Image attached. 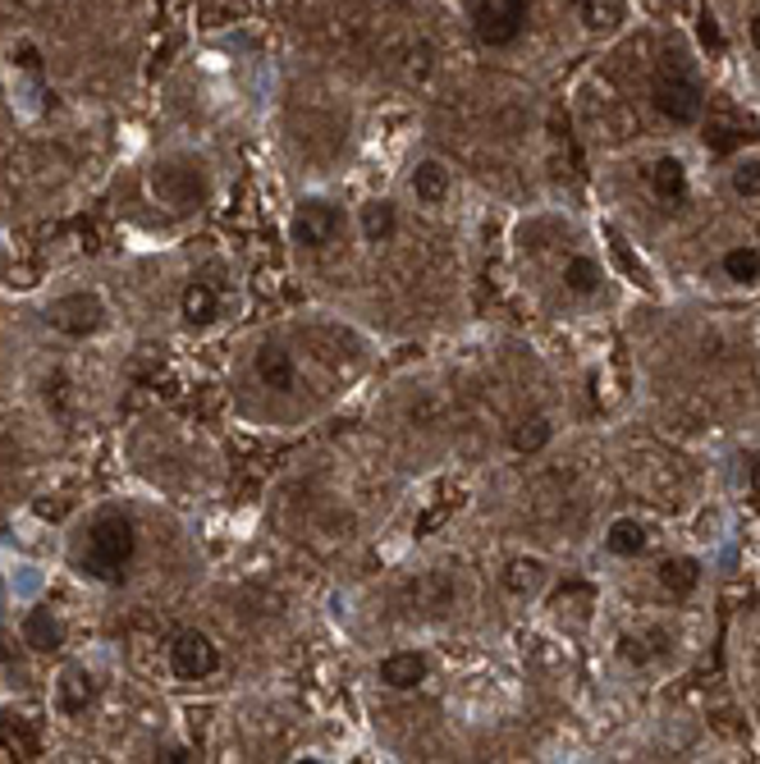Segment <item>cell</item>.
<instances>
[{
	"instance_id": "cell-1",
	"label": "cell",
	"mask_w": 760,
	"mask_h": 764,
	"mask_svg": "<svg viewBox=\"0 0 760 764\" xmlns=\"http://www.w3.org/2000/svg\"><path fill=\"white\" fill-rule=\"evenodd\" d=\"M138 550V526L124 513H101L88 531H83V545L73 554L83 577L101 582V586H120L129 577V563Z\"/></svg>"
},
{
	"instance_id": "cell-2",
	"label": "cell",
	"mask_w": 760,
	"mask_h": 764,
	"mask_svg": "<svg viewBox=\"0 0 760 764\" xmlns=\"http://www.w3.org/2000/svg\"><path fill=\"white\" fill-rule=\"evenodd\" d=\"M651 101H656V110L664 114V120L678 124V129L697 124L706 114V92H701V83L692 79L688 69H660L656 83H651Z\"/></svg>"
},
{
	"instance_id": "cell-3",
	"label": "cell",
	"mask_w": 760,
	"mask_h": 764,
	"mask_svg": "<svg viewBox=\"0 0 760 764\" xmlns=\"http://www.w3.org/2000/svg\"><path fill=\"white\" fill-rule=\"evenodd\" d=\"M527 28V0H472V32L481 47H513Z\"/></svg>"
},
{
	"instance_id": "cell-4",
	"label": "cell",
	"mask_w": 760,
	"mask_h": 764,
	"mask_svg": "<svg viewBox=\"0 0 760 764\" xmlns=\"http://www.w3.org/2000/svg\"><path fill=\"white\" fill-rule=\"evenodd\" d=\"M339 229H344V211H339L334 202H326V198H302L298 211H293L289 234H293L298 248L321 252V248H330L339 239Z\"/></svg>"
},
{
	"instance_id": "cell-5",
	"label": "cell",
	"mask_w": 760,
	"mask_h": 764,
	"mask_svg": "<svg viewBox=\"0 0 760 764\" xmlns=\"http://www.w3.org/2000/svg\"><path fill=\"white\" fill-rule=\"evenodd\" d=\"M42 321L69 339H88L106 325V308H101V298L97 293H64L56 302H47V312Z\"/></svg>"
},
{
	"instance_id": "cell-6",
	"label": "cell",
	"mask_w": 760,
	"mask_h": 764,
	"mask_svg": "<svg viewBox=\"0 0 760 764\" xmlns=\"http://www.w3.org/2000/svg\"><path fill=\"white\" fill-rule=\"evenodd\" d=\"M170 668H174V677H183V682L211 677V673L220 668L216 641H211L207 632H179V636L170 641Z\"/></svg>"
},
{
	"instance_id": "cell-7",
	"label": "cell",
	"mask_w": 760,
	"mask_h": 764,
	"mask_svg": "<svg viewBox=\"0 0 760 764\" xmlns=\"http://www.w3.org/2000/svg\"><path fill=\"white\" fill-rule=\"evenodd\" d=\"M252 371L266 390H293V380H298V366H293V353H284L280 343H261L257 358H252Z\"/></svg>"
},
{
	"instance_id": "cell-8",
	"label": "cell",
	"mask_w": 760,
	"mask_h": 764,
	"mask_svg": "<svg viewBox=\"0 0 760 764\" xmlns=\"http://www.w3.org/2000/svg\"><path fill=\"white\" fill-rule=\"evenodd\" d=\"M23 645L37 655H56L64 645V623L51 614V609H28L23 614Z\"/></svg>"
},
{
	"instance_id": "cell-9",
	"label": "cell",
	"mask_w": 760,
	"mask_h": 764,
	"mask_svg": "<svg viewBox=\"0 0 760 764\" xmlns=\"http://www.w3.org/2000/svg\"><path fill=\"white\" fill-rule=\"evenodd\" d=\"M380 682L394 686V692H417L427 682V660L417 651H394L380 660Z\"/></svg>"
},
{
	"instance_id": "cell-10",
	"label": "cell",
	"mask_w": 760,
	"mask_h": 764,
	"mask_svg": "<svg viewBox=\"0 0 760 764\" xmlns=\"http://www.w3.org/2000/svg\"><path fill=\"white\" fill-rule=\"evenodd\" d=\"M656 582L669 591V595H692L697 586H701V563L692 559V554H673V559H664L660 567H656Z\"/></svg>"
},
{
	"instance_id": "cell-11",
	"label": "cell",
	"mask_w": 760,
	"mask_h": 764,
	"mask_svg": "<svg viewBox=\"0 0 760 764\" xmlns=\"http://www.w3.org/2000/svg\"><path fill=\"white\" fill-rule=\"evenodd\" d=\"M179 312H183V321H188V325H211V321H216V312H220V298H216V289H211V284L193 280V284L183 289V298H179Z\"/></svg>"
},
{
	"instance_id": "cell-12",
	"label": "cell",
	"mask_w": 760,
	"mask_h": 764,
	"mask_svg": "<svg viewBox=\"0 0 760 764\" xmlns=\"http://www.w3.org/2000/svg\"><path fill=\"white\" fill-rule=\"evenodd\" d=\"M394 229H399V211H394L390 198H376V202L362 207V239L367 243H390Z\"/></svg>"
},
{
	"instance_id": "cell-13",
	"label": "cell",
	"mask_w": 760,
	"mask_h": 764,
	"mask_svg": "<svg viewBox=\"0 0 760 764\" xmlns=\"http://www.w3.org/2000/svg\"><path fill=\"white\" fill-rule=\"evenodd\" d=\"M651 188H656L660 202H682V193H688V165L678 157H660L651 165Z\"/></svg>"
},
{
	"instance_id": "cell-14",
	"label": "cell",
	"mask_w": 760,
	"mask_h": 764,
	"mask_svg": "<svg viewBox=\"0 0 760 764\" xmlns=\"http://www.w3.org/2000/svg\"><path fill=\"white\" fill-rule=\"evenodd\" d=\"M646 545H651V536H646V526L637 517H619L610 526V536H604V550L619 559H637V554H646Z\"/></svg>"
},
{
	"instance_id": "cell-15",
	"label": "cell",
	"mask_w": 760,
	"mask_h": 764,
	"mask_svg": "<svg viewBox=\"0 0 760 764\" xmlns=\"http://www.w3.org/2000/svg\"><path fill=\"white\" fill-rule=\"evenodd\" d=\"M550 435H554V426H550V416H541V412H531V416H522V422L513 426V435H509V444H513V453H541L546 444H550Z\"/></svg>"
},
{
	"instance_id": "cell-16",
	"label": "cell",
	"mask_w": 760,
	"mask_h": 764,
	"mask_svg": "<svg viewBox=\"0 0 760 764\" xmlns=\"http://www.w3.org/2000/svg\"><path fill=\"white\" fill-rule=\"evenodd\" d=\"M412 193H417V202H444L449 198V170L440 165V161H422L412 170Z\"/></svg>"
},
{
	"instance_id": "cell-17",
	"label": "cell",
	"mask_w": 760,
	"mask_h": 764,
	"mask_svg": "<svg viewBox=\"0 0 760 764\" xmlns=\"http://www.w3.org/2000/svg\"><path fill=\"white\" fill-rule=\"evenodd\" d=\"M563 289L578 293V298H591L600 289V265L591 257H568L563 261Z\"/></svg>"
},
{
	"instance_id": "cell-18",
	"label": "cell",
	"mask_w": 760,
	"mask_h": 764,
	"mask_svg": "<svg viewBox=\"0 0 760 764\" xmlns=\"http://www.w3.org/2000/svg\"><path fill=\"white\" fill-rule=\"evenodd\" d=\"M92 696H97V686H92V673H83V668H69V673L60 677V705H64L69 714L88 710V705H92Z\"/></svg>"
},
{
	"instance_id": "cell-19",
	"label": "cell",
	"mask_w": 760,
	"mask_h": 764,
	"mask_svg": "<svg viewBox=\"0 0 760 764\" xmlns=\"http://www.w3.org/2000/svg\"><path fill=\"white\" fill-rule=\"evenodd\" d=\"M587 32H614L623 23V0H582Z\"/></svg>"
},
{
	"instance_id": "cell-20",
	"label": "cell",
	"mask_w": 760,
	"mask_h": 764,
	"mask_svg": "<svg viewBox=\"0 0 760 764\" xmlns=\"http://www.w3.org/2000/svg\"><path fill=\"white\" fill-rule=\"evenodd\" d=\"M541 577H546V563H541V559H513V563L504 567V586H509L513 595L537 591V586H541Z\"/></svg>"
},
{
	"instance_id": "cell-21",
	"label": "cell",
	"mask_w": 760,
	"mask_h": 764,
	"mask_svg": "<svg viewBox=\"0 0 760 764\" xmlns=\"http://www.w3.org/2000/svg\"><path fill=\"white\" fill-rule=\"evenodd\" d=\"M724 275H729L733 284L760 280V252H756V248H729V252H724Z\"/></svg>"
},
{
	"instance_id": "cell-22",
	"label": "cell",
	"mask_w": 760,
	"mask_h": 764,
	"mask_svg": "<svg viewBox=\"0 0 760 764\" xmlns=\"http://www.w3.org/2000/svg\"><path fill=\"white\" fill-rule=\"evenodd\" d=\"M651 641H656V636H646V632H623V636H619V655H623L628 664H637V668L651 664V660L660 655V645H651Z\"/></svg>"
},
{
	"instance_id": "cell-23",
	"label": "cell",
	"mask_w": 760,
	"mask_h": 764,
	"mask_svg": "<svg viewBox=\"0 0 760 764\" xmlns=\"http://www.w3.org/2000/svg\"><path fill=\"white\" fill-rule=\"evenodd\" d=\"M733 193L738 198H760V161L756 157L733 165Z\"/></svg>"
},
{
	"instance_id": "cell-24",
	"label": "cell",
	"mask_w": 760,
	"mask_h": 764,
	"mask_svg": "<svg viewBox=\"0 0 760 764\" xmlns=\"http://www.w3.org/2000/svg\"><path fill=\"white\" fill-rule=\"evenodd\" d=\"M453 513V500H444L440 509H431V513H422V517H417V536H427V531H436L444 517Z\"/></svg>"
},
{
	"instance_id": "cell-25",
	"label": "cell",
	"mask_w": 760,
	"mask_h": 764,
	"mask_svg": "<svg viewBox=\"0 0 760 764\" xmlns=\"http://www.w3.org/2000/svg\"><path fill=\"white\" fill-rule=\"evenodd\" d=\"M14 64H19V69H28V73H37V69H42V51H37L32 42H23V47L14 51Z\"/></svg>"
},
{
	"instance_id": "cell-26",
	"label": "cell",
	"mask_w": 760,
	"mask_h": 764,
	"mask_svg": "<svg viewBox=\"0 0 760 764\" xmlns=\"http://www.w3.org/2000/svg\"><path fill=\"white\" fill-rule=\"evenodd\" d=\"M701 42H706V47H724V37H719V28H714V19H710V14L701 19Z\"/></svg>"
},
{
	"instance_id": "cell-27",
	"label": "cell",
	"mask_w": 760,
	"mask_h": 764,
	"mask_svg": "<svg viewBox=\"0 0 760 764\" xmlns=\"http://www.w3.org/2000/svg\"><path fill=\"white\" fill-rule=\"evenodd\" d=\"M161 760H166V764H188V760H193V751H183V746H174V751H166Z\"/></svg>"
},
{
	"instance_id": "cell-28",
	"label": "cell",
	"mask_w": 760,
	"mask_h": 764,
	"mask_svg": "<svg viewBox=\"0 0 760 764\" xmlns=\"http://www.w3.org/2000/svg\"><path fill=\"white\" fill-rule=\"evenodd\" d=\"M751 42L760 47V14H756V23H751Z\"/></svg>"
},
{
	"instance_id": "cell-29",
	"label": "cell",
	"mask_w": 760,
	"mask_h": 764,
	"mask_svg": "<svg viewBox=\"0 0 760 764\" xmlns=\"http://www.w3.org/2000/svg\"><path fill=\"white\" fill-rule=\"evenodd\" d=\"M578 6H582V0H578Z\"/></svg>"
}]
</instances>
